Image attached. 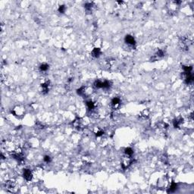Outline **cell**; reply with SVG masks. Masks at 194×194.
Listing matches in <instances>:
<instances>
[{
	"instance_id": "obj_20",
	"label": "cell",
	"mask_w": 194,
	"mask_h": 194,
	"mask_svg": "<svg viewBox=\"0 0 194 194\" xmlns=\"http://www.w3.org/2000/svg\"><path fill=\"white\" fill-rule=\"evenodd\" d=\"M43 160H44V161H45L46 163H49V162L51 161V158H50V156H49V155H46V156L43 158Z\"/></svg>"
},
{
	"instance_id": "obj_18",
	"label": "cell",
	"mask_w": 194,
	"mask_h": 194,
	"mask_svg": "<svg viewBox=\"0 0 194 194\" xmlns=\"http://www.w3.org/2000/svg\"><path fill=\"white\" fill-rule=\"evenodd\" d=\"M93 6H94V5H93V3H87L84 5V7H85V9H86V10L88 11V12L92 11Z\"/></svg>"
},
{
	"instance_id": "obj_16",
	"label": "cell",
	"mask_w": 194,
	"mask_h": 194,
	"mask_svg": "<svg viewBox=\"0 0 194 194\" xmlns=\"http://www.w3.org/2000/svg\"><path fill=\"white\" fill-rule=\"evenodd\" d=\"M49 68V65L48 64H46V63H43L40 66V70L41 72H46Z\"/></svg>"
},
{
	"instance_id": "obj_15",
	"label": "cell",
	"mask_w": 194,
	"mask_h": 194,
	"mask_svg": "<svg viewBox=\"0 0 194 194\" xmlns=\"http://www.w3.org/2000/svg\"><path fill=\"white\" fill-rule=\"evenodd\" d=\"M87 108L90 111H91V112L96 108V104L93 101H91V100L87 102Z\"/></svg>"
},
{
	"instance_id": "obj_11",
	"label": "cell",
	"mask_w": 194,
	"mask_h": 194,
	"mask_svg": "<svg viewBox=\"0 0 194 194\" xmlns=\"http://www.w3.org/2000/svg\"><path fill=\"white\" fill-rule=\"evenodd\" d=\"M92 56L94 58H99L101 55V50L99 48H94L92 51Z\"/></svg>"
},
{
	"instance_id": "obj_13",
	"label": "cell",
	"mask_w": 194,
	"mask_h": 194,
	"mask_svg": "<svg viewBox=\"0 0 194 194\" xmlns=\"http://www.w3.org/2000/svg\"><path fill=\"white\" fill-rule=\"evenodd\" d=\"M177 187V184L175 182H171L169 185V187L168 188V192H174Z\"/></svg>"
},
{
	"instance_id": "obj_9",
	"label": "cell",
	"mask_w": 194,
	"mask_h": 194,
	"mask_svg": "<svg viewBox=\"0 0 194 194\" xmlns=\"http://www.w3.org/2000/svg\"><path fill=\"white\" fill-rule=\"evenodd\" d=\"M121 101L120 98L118 97H115L112 100V102H111V105H112V107L113 108V109H117L120 105H121Z\"/></svg>"
},
{
	"instance_id": "obj_8",
	"label": "cell",
	"mask_w": 194,
	"mask_h": 194,
	"mask_svg": "<svg viewBox=\"0 0 194 194\" xmlns=\"http://www.w3.org/2000/svg\"><path fill=\"white\" fill-rule=\"evenodd\" d=\"M124 41L125 43L130 46H134L136 45V41H135V39L133 38V36L131 35H127L124 38Z\"/></svg>"
},
{
	"instance_id": "obj_17",
	"label": "cell",
	"mask_w": 194,
	"mask_h": 194,
	"mask_svg": "<svg viewBox=\"0 0 194 194\" xmlns=\"http://www.w3.org/2000/svg\"><path fill=\"white\" fill-rule=\"evenodd\" d=\"M124 154L127 157H132L133 154V150L131 148H126L124 150Z\"/></svg>"
},
{
	"instance_id": "obj_14",
	"label": "cell",
	"mask_w": 194,
	"mask_h": 194,
	"mask_svg": "<svg viewBox=\"0 0 194 194\" xmlns=\"http://www.w3.org/2000/svg\"><path fill=\"white\" fill-rule=\"evenodd\" d=\"M183 123V120L182 118H177L174 121V126L175 128H179Z\"/></svg>"
},
{
	"instance_id": "obj_6",
	"label": "cell",
	"mask_w": 194,
	"mask_h": 194,
	"mask_svg": "<svg viewBox=\"0 0 194 194\" xmlns=\"http://www.w3.org/2000/svg\"><path fill=\"white\" fill-rule=\"evenodd\" d=\"M6 189L10 192H14L16 189V183L13 180H8L6 183Z\"/></svg>"
},
{
	"instance_id": "obj_12",
	"label": "cell",
	"mask_w": 194,
	"mask_h": 194,
	"mask_svg": "<svg viewBox=\"0 0 194 194\" xmlns=\"http://www.w3.org/2000/svg\"><path fill=\"white\" fill-rule=\"evenodd\" d=\"M111 86H112V84H111V82L108 81V80H103L102 82V88L101 89H104V90H108L111 87Z\"/></svg>"
},
{
	"instance_id": "obj_7",
	"label": "cell",
	"mask_w": 194,
	"mask_h": 194,
	"mask_svg": "<svg viewBox=\"0 0 194 194\" xmlns=\"http://www.w3.org/2000/svg\"><path fill=\"white\" fill-rule=\"evenodd\" d=\"M23 176L24 179L27 181H31L33 178V174L30 169H24L23 172Z\"/></svg>"
},
{
	"instance_id": "obj_10",
	"label": "cell",
	"mask_w": 194,
	"mask_h": 194,
	"mask_svg": "<svg viewBox=\"0 0 194 194\" xmlns=\"http://www.w3.org/2000/svg\"><path fill=\"white\" fill-rule=\"evenodd\" d=\"M73 124H74V127L77 128V129H78V130H81V129L84 128V127H84V124H83L82 120H81L80 118H76V119L74 121Z\"/></svg>"
},
{
	"instance_id": "obj_1",
	"label": "cell",
	"mask_w": 194,
	"mask_h": 194,
	"mask_svg": "<svg viewBox=\"0 0 194 194\" xmlns=\"http://www.w3.org/2000/svg\"><path fill=\"white\" fill-rule=\"evenodd\" d=\"M77 94L80 96H88L89 95L91 94L92 93V89L88 87H85L83 86L80 88H79L77 91Z\"/></svg>"
},
{
	"instance_id": "obj_5",
	"label": "cell",
	"mask_w": 194,
	"mask_h": 194,
	"mask_svg": "<svg viewBox=\"0 0 194 194\" xmlns=\"http://www.w3.org/2000/svg\"><path fill=\"white\" fill-rule=\"evenodd\" d=\"M49 87H50V83L49 81H46L41 84L40 86V90L42 92L43 94H46L49 90Z\"/></svg>"
},
{
	"instance_id": "obj_2",
	"label": "cell",
	"mask_w": 194,
	"mask_h": 194,
	"mask_svg": "<svg viewBox=\"0 0 194 194\" xmlns=\"http://www.w3.org/2000/svg\"><path fill=\"white\" fill-rule=\"evenodd\" d=\"M12 113L14 114L15 116L17 117H22L24 115V114L25 113V109L24 107L21 106V105H18L16 107L14 108Z\"/></svg>"
},
{
	"instance_id": "obj_3",
	"label": "cell",
	"mask_w": 194,
	"mask_h": 194,
	"mask_svg": "<svg viewBox=\"0 0 194 194\" xmlns=\"http://www.w3.org/2000/svg\"><path fill=\"white\" fill-rule=\"evenodd\" d=\"M133 160L131 159V157H127L126 156L124 158H123L122 162H121V167L123 169H127V168H129V166L132 164Z\"/></svg>"
},
{
	"instance_id": "obj_19",
	"label": "cell",
	"mask_w": 194,
	"mask_h": 194,
	"mask_svg": "<svg viewBox=\"0 0 194 194\" xmlns=\"http://www.w3.org/2000/svg\"><path fill=\"white\" fill-rule=\"evenodd\" d=\"M65 10H66L65 6H60L59 8V12H60V13H62V14L65 13Z\"/></svg>"
},
{
	"instance_id": "obj_21",
	"label": "cell",
	"mask_w": 194,
	"mask_h": 194,
	"mask_svg": "<svg viewBox=\"0 0 194 194\" xmlns=\"http://www.w3.org/2000/svg\"><path fill=\"white\" fill-rule=\"evenodd\" d=\"M103 131H102V130H97V131L96 132V136H102L103 135Z\"/></svg>"
},
{
	"instance_id": "obj_4",
	"label": "cell",
	"mask_w": 194,
	"mask_h": 194,
	"mask_svg": "<svg viewBox=\"0 0 194 194\" xmlns=\"http://www.w3.org/2000/svg\"><path fill=\"white\" fill-rule=\"evenodd\" d=\"M164 56V52L163 50H161V49H158V50L154 54V55L152 57L151 60H152V62H155V61H157V60H158V59H162Z\"/></svg>"
}]
</instances>
